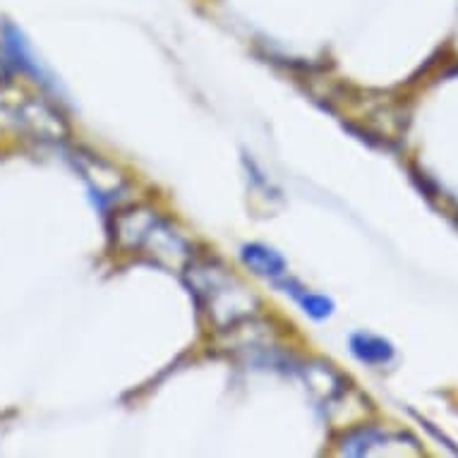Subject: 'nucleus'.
Wrapping results in <instances>:
<instances>
[{
  "label": "nucleus",
  "mask_w": 458,
  "mask_h": 458,
  "mask_svg": "<svg viewBox=\"0 0 458 458\" xmlns=\"http://www.w3.org/2000/svg\"><path fill=\"white\" fill-rule=\"evenodd\" d=\"M413 442V437L406 435H391V432H382V429H355L353 435L344 437L341 442V454L346 456H372V454H382L391 444Z\"/></svg>",
  "instance_id": "obj_3"
},
{
  "label": "nucleus",
  "mask_w": 458,
  "mask_h": 458,
  "mask_svg": "<svg viewBox=\"0 0 458 458\" xmlns=\"http://www.w3.org/2000/svg\"><path fill=\"white\" fill-rule=\"evenodd\" d=\"M281 285L285 288V293H291L295 301L301 302L302 310H305L310 317H315V319H327V317H331V312H334V302H331L327 295L310 293V291H305V288L295 284V281H284Z\"/></svg>",
  "instance_id": "obj_6"
},
{
  "label": "nucleus",
  "mask_w": 458,
  "mask_h": 458,
  "mask_svg": "<svg viewBox=\"0 0 458 458\" xmlns=\"http://www.w3.org/2000/svg\"><path fill=\"white\" fill-rule=\"evenodd\" d=\"M241 257L242 262L259 276L281 278L285 274V259L278 255L276 250L264 248V245H245Z\"/></svg>",
  "instance_id": "obj_4"
},
{
  "label": "nucleus",
  "mask_w": 458,
  "mask_h": 458,
  "mask_svg": "<svg viewBox=\"0 0 458 458\" xmlns=\"http://www.w3.org/2000/svg\"><path fill=\"white\" fill-rule=\"evenodd\" d=\"M113 238L123 250L140 255L164 269L182 271L192 259V248L174 225L147 207L118 211L113 218Z\"/></svg>",
  "instance_id": "obj_2"
},
{
  "label": "nucleus",
  "mask_w": 458,
  "mask_h": 458,
  "mask_svg": "<svg viewBox=\"0 0 458 458\" xmlns=\"http://www.w3.org/2000/svg\"><path fill=\"white\" fill-rule=\"evenodd\" d=\"M351 351L358 360L368 362V365H386L394 358V346L389 341L372 336V334H355L351 338Z\"/></svg>",
  "instance_id": "obj_5"
},
{
  "label": "nucleus",
  "mask_w": 458,
  "mask_h": 458,
  "mask_svg": "<svg viewBox=\"0 0 458 458\" xmlns=\"http://www.w3.org/2000/svg\"><path fill=\"white\" fill-rule=\"evenodd\" d=\"M197 305L216 329H233L255 315L257 298L242 285L235 274L225 269L216 259H197L192 257L182 269Z\"/></svg>",
  "instance_id": "obj_1"
}]
</instances>
